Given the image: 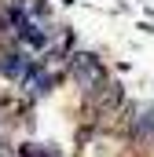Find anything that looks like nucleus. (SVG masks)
I'll return each instance as SVG.
<instances>
[{"label":"nucleus","instance_id":"3","mask_svg":"<svg viewBox=\"0 0 154 157\" xmlns=\"http://www.w3.org/2000/svg\"><path fill=\"white\" fill-rule=\"evenodd\" d=\"M132 139H154V106H147L140 117H132Z\"/></svg>","mask_w":154,"mask_h":157},{"label":"nucleus","instance_id":"1","mask_svg":"<svg viewBox=\"0 0 154 157\" xmlns=\"http://www.w3.org/2000/svg\"><path fill=\"white\" fill-rule=\"evenodd\" d=\"M66 70H70V77H74L88 95H99V91L107 88V66H103V59L92 55V51H74V55L66 59Z\"/></svg>","mask_w":154,"mask_h":157},{"label":"nucleus","instance_id":"2","mask_svg":"<svg viewBox=\"0 0 154 157\" xmlns=\"http://www.w3.org/2000/svg\"><path fill=\"white\" fill-rule=\"evenodd\" d=\"M33 70H37V62L26 55V48L15 40V48L11 44H4V51H0V73L4 80H11V84H26V80L33 77Z\"/></svg>","mask_w":154,"mask_h":157}]
</instances>
